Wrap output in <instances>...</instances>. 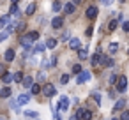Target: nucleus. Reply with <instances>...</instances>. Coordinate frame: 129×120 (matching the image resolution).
<instances>
[{
    "mask_svg": "<svg viewBox=\"0 0 129 120\" xmlns=\"http://www.w3.org/2000/svg\"><path fill=\"white\" fill-rule=\"evenodd\" d=\"M117 87H115V90L117 92H125V88H127V78L125 76H118V79H117V83H115Z\"/></svg>",
    "mask_w": 129,
    "mask_h": 120,
    "instance_id": "obj_1",
    "label": "nucleus"
},
{
    "mask_svg": "<svg viewBox=\"0 0 129 120\" xmlns=\"http://www.w3.org/2000/svg\"><path fill=\"white\" fill-rule=\"evenodd\" d=\"M43 94H44L46 97H53V95L57 94V88H55V85H51V83H46V85L43 87Z\"/></svg>",
    "mask_w": 129,
    "mask_h": 120,
    "instance_id": "obj_2",
    "label": "nucleus"
},
{
    "mask_svg": "<svg viewBox=\"0 0 129 120\" xmlns=\"http://www.w3.org/2000/svg\"><path fill=\"white\" fill-rule=\"evenodd\" d=\"M69 104H71V102H69V99H67L66 95H62V97H60V102H58V106H57V109H55V111H58V109L67 111V109H69Z\"/></svg>",
    "mask_w": 129,
    "mask_h": 120,
    "instance_id": "obj_3",
    "label": "nucleus"
},
{
    "mask_svg": "<svg viewBox=\"0 0 129 120\" xmlns=\"http://www.w3.org/2000/svg\"><path fill=\"white\" fill-rule=\"evenodd\" d=\"M88 79H90V72H88V71H81V72L78 74V78H76L78 85H81V83H85V81H88Z\"/></svg>",
    "mask_w": 129,
    "mask_h": 120,
    "instance_id": "obj_4",
    "label": "nucleus"
},
{
    "mask_svg": "<svg viewBox=\"0 0 129 120\" xmlns=\"http://www.w3.org/2000/svg\"><path fill=\"white\" fill-rule=\"evenodd\" d=\"M99 65L111 67V65H113V58H110V57H106V55H101V58H99Z\"/></svg>",
    "mask_w": 129,
    "mask_h": 120,
    "instance_id": "obj_5",
    "label": "nucleus"
},
{
    "mask_svg": "<svg viewBox=\"0 0 129 120\" xmlns=\"http://www.w3.org/2000/svg\"><path fill=\"white\" fill-rule=\"evenodd\" d=\"M30 99H32V94H21L20 97H18V104L20 106H23V104H27V102H30Z\"/></svg>",
    "mask_w": 129,
    "mask_h": 120,
    "instance_id": "obj_6",
    "label": "nucleus"
},
{
    "mask_svg": "<svg viewBox=\"0 0 129 120\" xmlns=\"http://www.w3.org/2000/svg\"><path fill=\"white\" fill-rule=\"evenodd\" d=\"M97 14H99V11H97V7H95V6H90V7L87 9V18L94 20V18H97Z\"/></svg>",
    "mask_w": 129,
    "mask_h": 120,
    "instance_id": "obj_7",
    "label": "nucleus"
},
{
    "mask_svg": "<svg viewBox=\"0 0 129 120\" xmlns=\"http://www.w3.org/2000/svg\"><path fill=\"white\" fill-rule=\"evenodd\" d=\"M124 108H125V99H117V102H115V106H113V113L122 111Z\"/></svg>",
    "mask_w": 129,
    "mask_h": 120,
    "instance_id": "obj_8",
    "label": "nucleus"
},
{
    "mask_svg": "<svg viewBox=\"0 0 129 120\" xmlns=\"http://www.w3.org/2000/svg\"><path fill=\"white\" fill-rule=\"evenodd\" d=\"M62 25H64V18L62 16H57V18L51 20V27L53 28H62Z\"/></svg>",
    "mask_w": 129,
    "mask_h": 120,
    "instance_id": "obj_9",
    "label": "nucleus"
},
{
    "mask_svg": "<svg viewBox=\"0 0 129 120\" xmlns=\"http://www.w3.org/2000/svg\"><path fill=\"white\" fill-rule=\"evenodd\" d=\"M80 44H81V43H80L78 37H71V39H69V48H71V50H80Z\"/></svg>",
    "mask_w": 129,
    "mask_h": 120,
    "instance_id": "obj_10",
    "label": "nucleus"
},
{
    "mask_svg": "<svg viewBox=\"0 0 129 120\" xmlns=\"http://www.w3.org/2000/svg\"><path fill=\"white\" fill-rule=\"evenodd\" d=\"M14 57H16V53H14V50H6V53H4V58H6V62H13L14 60Z\"/></svg>",
    "mask_w": 129,
    "mask_h": 120,
    "instance_id": "obj_11",
    "label": "nucleus"
},
{
    "mask_svg": "<svg viewBox=\"0 0 129 120\" xmlns=\"http://www.w3.org/2000/svg\"><path fill=\"white\" fill-rule=\"evenodd\" d=\"M21 85H23L25 88H32V85H34V79H32V76H27V78H23Z\"/></svg>",
    "mask_w": 129,
    "mask_h": 120,
    "instance_id": "obj_12",
    "label": "nucleus"
},
{
    "mask_svg": "<svg viewBox=\"0 0 129 120\" xmlns=\"http://www.w3.org/2000/svg\"><path fill=\"white\" fill-rule=\"evenodd\" d=\"M11 94H13V90H11L9 87H4L2 90H0V97H2V99H6V97H11Z\"/></svg>",
    "mask_w": 129,
    "mask_h": 120,
    "instance_id": "obj_13",
    "label": "nucleus"
},
{
    "mask_svg": "<svg viewBox=\"0 0 129 120\" xmlns=\"http://www.w3.org/2000/svg\"><path fill=\"white\" fill-rule=\"evenodd\" d=\"M74 11H76V6H74V4H66V6H64V13H66V14H73Z\"/></svg>",
    "mask_w": 129,
    "mask_h": 120,
    "instance_id": "obj_14",
    "label": "nucleus"
},
{
    "mask_svg": "<svg viewBox=\"0 0 129 120\" xmlns=\"http://www.w3.org/2000/svg\"><path fill=\"white\" fill-rule=\"evenodd\" d=\"M9 14L16 18V16H20V14H21V11L18 9V6H16V4H11V11H9Z\"/></svg>",
    "mask_w": 129,
    "mask_h": 120,
    "instance_id": "obj_15",
    "label": "nucleus"
},
{
    "mask_svg": "<svg viewBox=\"0 0 129 120\" xmlns=\"http://www.w3.org/2000/svg\"><path fill=\"white\" fill-rule=\"evenodd\" d=\"M57 44H58V41H57V39H53V37H50V39L46 41V48H50V50H53Z\"/></svg>",
    "mask_w": 129,
    "mask_h": 120,
    "instance_id": "obj_16",
    "label": "nucleus"
},
{
    "mask_svg": "<svg viewBox=\"0 0 129 120\" xmlns=\"http://www.w3.org/2000/svg\"><path fill=\"white\" fill-rule=\"evenodd\" d=\"M78 58H80V60H85V58H88V51H87V48H83V50H78Z\"/></svg>",
    "mask_w": 129,
    "mask_h": 120,
    "instance_id": "obj_17",
    "label": "nucleus"
},
{
    "mask_svg": "<svg viewBox=\"0 0 129 120\" xmlns=\"http://www.w3.org/2000/svg\"><path fill=\"white\" fill-rule=\"evenodd\" d=\"M23 78H25V76H23V72H20V71L13 74V81H16V83H21V81H23Z\"/></svg>",
    "mask_w": 129,
    "mask_h": 120,
    "instance_id": "obj_18",
    "label": "nucleus"
},
{
    "mask_svg": "<svg viewBox=\"0 0 129 120\" xmlns=\"http://www.w3.org/2000/svg\"><path fill=\"white\" fill-rule=\"evenodd\" d=\"M41 90H43V88H41V85L34 83V85H32V88H30V94H32V95H37V94H41Z\"/></svg>",
    "mask_w": 129,
    "mask_h": 120,
    "instance_id": "obj_19",
    "label": "nucleus"
},
{
    "mask_svg": "<svg viewBox=\"0 0 129 120\" xmlns=\"http://www.w3.org/2000/svg\"><path fill=\"white\" fill-rule=\"evenodd\" d=\"M34 13H36V4H28L27 9H25V14L30 16V14H34Z\"/></svg>",
    "mask_w": 129,
    "mask_h": 120,
    "instance_id": "obj_20",
    "label": "nucleus"
},
{
    "mask_svg": "<svg viewBox=\"0 0 129 120\" xmlns=\"http://www.w3.org/2000/svg\"><path fill=\"white\" fill-rule=\"evenodd\" d=\"M16 27H18V23H16V21H11V23H7V27H6V30H7L9 34H13V32L16 30Z\"/></svg>",
    "mask_w": 129,
    "mask_h": 120,
    "instance_id": "obj_21",
    "label": "nucleus"
},
{
    "mask_svg": "<svg viewBox=\"0 0 129 120\" xmlns=\"http://www.w3.org/2000/svg\"><path fill=\"white\" fill-rule=\"evenodd\" d=\"M44 50H46V44H43V43H37V44H36V48H34V51H36V53H43Z\"/></svg>",
    "mask_w": 129,
    "mask_h": 120,
    "instance_id": "obj_22",
    "label": "nucleus"
},
{
    "mask_svg": "<svg viewBox=\"0 0 129 120\" xmlns=\"http://www.w3.org/2000/svg\"><path fill=\"white\" fill-rule=\"evenodd\" d=\"M108 51H110V53H117V51H118V43H110Z\"/></svg>",
    "mask_w": 129,
    "mask_h": 120,
    "instance_id": "obj_23",
    "label": "nucleus"
},
{
    "mask_svg": "<svg viewBox=\"0 0 129 120\" xmlns=\"http://www.w3.org/2000/svg\"><path fill=\"white\" fill-rule=\"evenodd\" d=\"M9 23V14H6V16H2V18H0V30H2L6 25Z\"/></svg>",
    "mask_w": 129,
    "mask_h": 120,
    "instance_id": "obj_24",
    "label": "nucleus"
},
{
    "mask_svg": "<svg viewBox=\"0 0 129 120\" xmlns=\"http://www.w3.org/2000/svg\"><path fill=\"white\" fill-rule=\"evenodd\" d=\"M2 81H4V83H11V81H13V74H11V72H4Z\"/></svg>",
    "mask_w": 129,
    "mask_h": 120,
    "instance_id": "obj_25",
    "label": "nucleus"
},
{
    "mask_svg": "<svg viewBox=\"0 0 129 120\" xmlns=\"http://www.w3.org/2000/svg\"><path fill=\"white\" fill-rule=\"evenodd\" d=\"M92 99H94V102H95L97 106L101 104V94H99V92H92Z\"/></svg>",
    "mask_w": 129,
    "mask_h": 120,
    "instance_id": "obj_26",
    "label": "nucleus"
},
{
    "mask_svg": "<svg viewBox=\"0 0 129 120\" xmlns=\"http://www.w3.org/2000/svg\"><path fill=\"white\" fill-rule=\"evenodd\" d=\"M9 39V32L7 30H0V43H4Z\"/></svg>",
    "mask_w": 129,
    "mask_h": 120,
    "instance_id": "obj_27",
    "label": "nucleus"
},
{
    "mask_svg": "<svg viewBox=\"0 0 129 120\" xmlns=\"http://www.w3.org/2000/svg\"><path fill=\"white\" fill-rule=\"evenodd\" d=\"M51 9H53V13H58V11L62 9V4H60V2H57V0H55V2L51 4Z\"/></svg>",
    "mask_w": 129,
    "mask_h": 120,
    "instance_id": "obj_28",
    "label": "nucleus"
},
{
    "mask_svg": "<svg viewBox=\"0 0 129 120\" xmlns=\"http://www.w3.org/2000/svg\"><path fill=\"white\" fill-rule=\"evenodd\" d=\"M99 58H101V53L92 55V65H94V67H95V65H99Z\"/></svg>",
    "mask_w": 129,
    "mask_h": 120,
    "instance_id": "obj_29",
    "label": "nucleus"
},
{
    "mask_svg": "<svg viewBox=\"0 0 129 120\" xmlns=\"http://www.w3.org/2000/svg\"><path fill=\"white\" fill-rule=\"evenodd\" d=\"M25 116H28V118H37V111H34V109H27V111H25Z\"/></svg>",
    "mask_w": 129,
    "mask_h": 120,
    "instance_id": "obj_30",
    "label": "nucleus"
},
{
    "mask_svg": "<svg viewBox=\"0 0 129 120\" xmlns=\"http://www.w3.org/2000/svg\"><path fill=\"white\" fill-rule=\"evenodd\" d=\"M81 71H83V67H81L80 64H74V65H73V74H80Z\"/></svg>",
    "mask_w": 129,
    "mask_h": 120,
    "instance_id": "obj_31",
    "label": "nucleus"
},
{
    "mask_svg": "<svg viewBox=\"0 0 129 120\" xmlns=\"http://www.w3.org/2000/svg\"><path fill=\"white\" fill-rule=\"evenodd\" d=\"M115 28H117V21H115V20H111V21L108 23V32H113Z\"/></svg>",
    "mask_w": 129,
    "mask_h": 120,
    "instance_id": "obj_32",
    "label": "nucleus"
},
{
    "mask_svg": "<svg viewBox=\"0 0 129 120\" xmlns=\"http://www.w3.org/2000/svg\"><path fill=\"white\" fill-rule=\"evenodd\" d=\"M60 83H62V85H67V83H69V74H64V76L60 78Z\"/></svg>",
    "mask_w": 129,
    "mask_h": 120,
    "instance_id": "obj_33",
    "label": "nucleus"
},
{
    "mask_svg": "<svg viewBox=\"0 0 129 120\" xmlns=\"http://www.w3.org/2000/svg\"><path fill=\"white\" fill-rule=\"evenodd\" d=\"M122 30H124V32H129V20L122 21Z\"/></svg>",
    "mask_w": 129,
    "mask_h": 120,
    "instance_id": "obj_34",
    "label": "nucleus"
},
{
    "mask_svg": "<svg viewBox=\"0 0 129 120\" xmlns=\"http://www.w3.org/2000/svg\"><path fill=\"white\" fill-rule=\"evenodd\" d=\"M120 120H129V111H127V109H124V111H122V115H120Z\"/></svg>",
    "mask_w": 129,
    "mask_h": 120,
    "instance_id": "obj_35",
    "label": "nucleus"
},
{
    "mask_svg": "<svg viewBox=\"0 0 129 120\" xmlns=\"http://www.w3.org/2000/svg\"><path fill=\"white\" fill-rule=\"evenodd\" d=\"M117 79H118V76L111 74V76H110V85H115V83H117Z\"/></svg>",
    "mask_w": 129,
    "mask_h": 120,
    "instance_id": "obj_36",
    "label": "nucleus"
},
{
    "mask_svg": "<svg viewBox=\"0 0 129 120\" xmlns=\"http://www.w3.org/2000/svg\"><path fill=\"white\" fill-rule=\"evenodd\" d=\"M37 79H39V81H44V79H46V74L39 71V74H37Z\"/></svg>",
    "mask_w": 129,
    "mask_h": 120,
    "instance_id": "obj_37",
    "label": "nucleus"
},
{
    "mask_svg": "<svg viewBox=\"0 0 129 120\" xmlns=\"http://www.w3.org/2000/svg\"><path fill=\"white\" fill-rule=\"evenodd\" d=\"M101 2H103V6H111L115 0H101Z\"/></svg>",
    "mask_w": 129,
    "mask_h": 120,
    "instance_id": "obj_38",
    "label": "nucleus"
},
{
    "mask_svg": "<svg viewBox=\"0 0 129 120\" xmlns=\"http://www.w3.org/2000/svg\"><path fill=\"white\" fill-rule=\"evenodd\" d=\"M92 34H94V30H92V27H88V28H87V35H88V37H90V35H92Z\"/></svg>",
    "mask_w": 129,
    "mask_h": 120,
    "instance_id": "obj_39",
    "label": "nucleus"
},
{
    "mask_svg": "<svg viewBox=\"0 0 129 120\" xmlns=\"http://www.w3.org/2000/svg\"><path fill=\"white\" fill-rule=\"evenodd\" d=\"M108 95H110V99H111V101L115 99V92H113V90H110V94H108Z\"/></svg>",
    "mask_w": 129,
    "mask_h": 120,
    "instance_id": "obj_40",
    "label": "nucleus"
},
{
    "mask_svg": "<svg viewBox=\"0 0 129 120\" xmlns=\"http://www.w3.org/2000/svg\"><path fill=\"white\" fill-rule=\"evenodd\" d=\"M51 65H57V57H51Z\"/></svg>",
    "mask_w": 129,
    "mask_h": 120,
    "instance_id": "obj_41",
    "label": "nucleus"
},
{
    "mask_svg": "<svg viewBox=\"0 0 129 120\" xmlns=\"http://www.w3.org/2000/svg\"><path fill=\"white\" fill-rule=\"evenodd\" d=\"M69 120H80V118H78V115L74 113V115H71V118H69Z\"/></svg>",
    "mask_w": 129,
    "mask_h": 120,
    "instance_id": "obj_42",
    "label": "nucleus"
},
{
    "mask_svg": "<svg viewBox=\"0 0 129 120\" xmlns=\"http://www.w3.org/2000/svg\"><path fill=\"white\" fill-rule=\"evenodd\" d=\"M80 2H81V0H73V4H74V6H78Z\"/></svg>",
    "mask_w": 129,
    "mask_h": 120,
    "instance_id": "obj_43",
    "label": "nucleus"
},
{
    "mask_svg": "<svg viewBox=\"0 0 129 120\" xmlns=\"http://www.w3.org/2000/svg\"><path fill=\"white\" fill-rule=\"evenodd\" d=\"M11 4H18V0H11Z\"/></svg>",
    "mask_w": 129,
    "mask_h": 120,
    "instance_id": "obj_44",
    "label": "nucleus"
},
{
    "mask_svg": "<svg viewBox=\"0 0 129 120\" xmlns=\"http://www.w3.org/2000/svg\"><path fill=\"white\" fill-rule=\"evenodd\" d=\"M110 120H120V118H110Z\"/></svg>",
    "mask_w": 129,
    "mask_h": 120,
    "instance_id": "obj_45",
    "label": "nucleus"
},
{
    "mask_svg": "<svg viewBox=\"0 0 129 120\" xmlns=\"http://www.w3.org/2000/svg\"><path fill=\"white\" fill-rule=\"evenodd\" d=\"M118 2H125V0H118Z\"/></svg>",
    "mask_w": 129,
    "mask_h": 120,
    "instance_id": "obj_46",
    "label": "nucleus"
},
{
    "mask_svg": "<svg viewBox=\"0 0 129 120\" xmlns=\"http://www.w3.org/2000/svg\"><path fill=\"white\" fill-rule=\"evenodd\" d=\"M127 55H129V50H127Z\"/></svg>",
    "mask_w": 129,
    "mask_h": 120,
    "instance_id": "obj_47",
    "label": "nucleus"
},
{
    "mask_svg": "<svg viewBox=\"0 0 129 120\" xmlns=\"http://www.w3.org/2000/svg\"><path fill=\"white\" fill-rule=\"evenodd\" d=\"M0 120H2V118H0Z\"/></svg>",
    "mask_w": 129,
    "mask_h": 120,
    "instance_id": "obj_48",
    "label": "nucleus"
}]
</instances>
